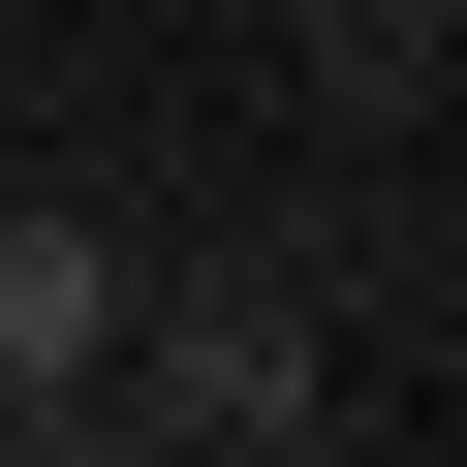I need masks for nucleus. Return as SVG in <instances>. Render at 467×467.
Returning <instances> with one entry per match:
<instances>
[{
	"label": "nucleus",
	"instance_id": "1",
	"mask_svg": "<svg viewBox=\"0 0 467 467\" xmlns=\"http://www.w3.org/2000/svg\"><path fill=\"white\" fill-rule=\"evenodd\" d=\"M94 436H156V467H312V436H374V374H343V281L281 250V218L156 250V281H125V374H94Z\"/></svg>",
	"mask_w": 467,
	"mask_h": 467
},
{
	"label": "nucleus",
	"instance_id": "2",
	"mask_svg": "<svg viewBox=\"0 0 467 467\" xmlns=\"http://www.w3.org/2000/svg\"><path fill=\"white\" fill-rule=\"evenodd\" d=\"M125 281H156V218L125 187H0V436H94V374H125Z\"/></svg>",
	"mask_w": 467,
	"mask_h": 467
},
{
	"label": "nucleus",
	"instance_id": "3",
	"mask_svg": "<svg viewBox=\"0 0 467 467\" xmlns=\"http://www.w3.org/2000/svg\"><path fill=\"white\" fill-rule=\"evenodd\" d=\"M0 467H32V436H0Z\"/></svg>",
	"mask_w": 467,
	"mask_h": 467
}]
</instances>
